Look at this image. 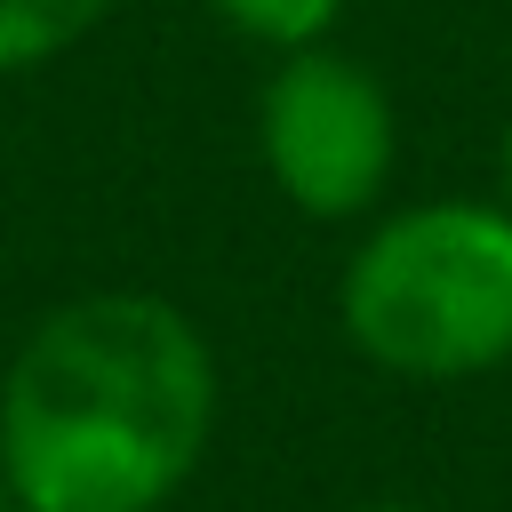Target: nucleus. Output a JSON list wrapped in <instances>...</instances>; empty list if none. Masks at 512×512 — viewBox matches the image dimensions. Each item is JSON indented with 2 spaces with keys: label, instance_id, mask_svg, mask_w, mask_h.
Returning a JSON list of instances; mask_svg holds the SVG:
<instances>
[{
  "label": "nucleus",
  "instance_id": "f257e3e1",
  "mask_svg": "<svg viewBox=\"0 0 512 512\" xmlns=\"http://www.w3.org/2000/svg\"><path fill=\"white\" fill-rule=\"evenodd\" d=\"M208 328L160 288L48 304L0 368V480L24 512H168L216 440Z\"/></svg>",
  "mask_w": 512,
  "mask_h": 512
},
{
  "label": "nucleus",
  "instance_id": "f03ea898",
  "mask_svg": "<svg viewBox=\"0 0 512 512\" xmlns=\"http://www.w3.org/2000/svg\"><path fill=\"white\" fill-rule=\"evenodd\" d=\"M336 328L408 384L512 368V208L496 192L376 208L336 272Z\"/></svg>",
  "mask_w": 512,
  "mask_h": 512
},
{
  "label": "nucleus",
  "instance_id": "7ed1b4c3",
  "mask_svg": "<svg viewBox=\"0 0 512 512\" xmlns=\"http://www.w3.org/2000/svg\"><path fill=\"white\" fill-rule=\"evenodd\" d=\"M256 160L272 192L312 224H368L400 168V112L376 64L336 40L288 48L256 96Z\"/></svg>",
  "mask_w": 512,
  "mask_h": 512
},
{
  "label": "nucleus",
  "instance_id": "20e7f679",
  "mask_svg": "<svg viewBox=\"0 0 512 512\" xmlns=\"http://www.w3.org/2000/svg\"><path fill=\"white\" fill-rule=\"evenodd\" d=\"M104 16H112V0H0V80L72 56Z\"/></svg>",
  "mask_w": 512,
  "mask_h": 512
},
{
  "label": "nucleus",
  "instance_id": "39448f33",
  "mask_svg": "<svg viewBox=\"0 0 512 512\" xmlns=\"http://www.w3.org/2000/svg\"><path fill=\"white\" fill-rule=\"evenodd\" d=\"M208 8H216V24H224L232 40H248V48H264V56L312 48V40H328L336 16H344V0H208Z\"/></svg>",
  "mask_w": 512,
  "mask_h": 512
},
{
  "label": "nucleus",
  "instance_id": "423d86ee",
  "mask_svg": "<svg viewBox=\"0 0 512 512\" xmlns=\"http://www.w3.org/2000/svg\"><path fill=\"white\" fill-rule=\"evenodd\" d=\"M496 200L512 208V120H504V136H496Z\"/></svg>",
  "mask_w": 512,
  "mask_h": 512
},
{
  "label": "nucleus",
  "instance_id": "0eeeda50",
  "mask_svg": "<svg viewBox=\"0 0 512 512\" xmlns=\"http://www.w3.org/2000/svg\"><path fill=\"white\" fill-rule=\"evenodd\" d=\"M352 512H424V504H352Z\"/></svg>",
  "mask_w": 512,
  "mask_h": 512
},
{
  "label": "nucleus",
  "instance_id": "6e6552de",
  "mask_svg": "<svg viewBox=\"0 0 512 512\" xmlns=\"http://www.w3.org/2000/svg\"><path fill=\"white\" fill-rule=\"evenodd\" d=\"M0 512H24V504H16V488H8V480H0Z\"/></svg>",
  "mask_w": 512,
  "mask_h": 512
}]
</instances>
